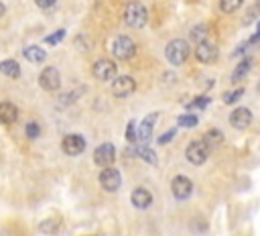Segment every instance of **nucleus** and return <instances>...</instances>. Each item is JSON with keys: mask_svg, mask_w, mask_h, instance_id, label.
I'll return each mask as SVG.
<instances>
[{"mask_svg": "<svg viewBox=\"0 0 260 236\" xmlns=\"http://www.w3.org/2000/svg\"><path fill=\"white\" fill-rule=\"evenodd\" d=\"M210 151H212V146L206 138H198V140H191L187 144V149H185V157L191 165H204L210 157Z\"/></svg>", "mask_w": 260, "mask_h": 236, "instance_id": "f257e3e1", "label": "nucleus"}, {"mask_svg": "<svg viewBox=\"0 0 260 236\" xmlns=\"http://www.w3.org/2000/svg\"><path fill=\"white\" fill-rule=\"evenodd\" d=\"M191 49H189V43L183 41V39H175L171 41L167 47H165V57H167V62L171 66H181L187 62V57H189Z\"/></svg>", "mask_w": 260, "mask_h": 236, "instance_id": "f03ea898", "label": "nucleus"}, {"mask_svg": "<svg viewBox=\"0 0 260 236\" xmlns=\"http://www.w3.org/2000/svg\"><path fill=\"white\" fill-rule=\"evenodd\" d=\"M146 18H148V12L144 8V4L140 2H130L126 4L124 8V22L128 26H134V28H142L146 24Z\"/></svg>", "mask_w": 260, "mask_h": 236, "instance_id": "7ed1b4c3", "label": "nucleus"}, {"mask_svg": "<svg viewBox=\"0 0 260 236\" xmlns=\"http://www.w3.org/2000/svg\"><path fill=\"white\" fill-rule=\"evenodd\" d=\"M110 51H112L114 57H118V59H130V57L136 53V45H134V41L130 39V37L120 35V37H116V39L110 43Z\"/></svg>", "mask_w": 260, "mask_h": 236, "instance_id": "20e7f679", "label": "nucleus"}, {"mask_svg": "<svg viewBox=\"0 0 260 236\" xmlns=\"http://www.w3.org/2000/svg\"><path fill=\"white\" fill-rule=\"evenodd\" d=\"M171 192H173L175 200L185 202V200H189V196L193 194V184H191L189 177L177 175V177H173V182H171Z\"/></svg>", "mask_w": 260, "mask_h": 236, "instance_id": "39448f33", "label": "nucleus"}, {"mask_svg": "<svg viewBox=\"0 0 260 236\" xmlns=\"http://www.w3.org/2000/svg\"><path fill=\"white\" fill-rule=\"evenodd\" d=\"M61 149L65 151V155H72V157L82 155L86 151V138L82 134H76V132L68 134V136H63V140H61Z\"/></svg>", "mask_w": 260, "mask_h": 236, "instance_id": "423d86ee", "label": "nucleus"}, {"mask_svg": "<svg viewBox=\"0 0 260 236\" xmlns=\"http://www.w3.org/2000/svg\"><path fill=\"white\" fill-rule=\"evenodd\" d=\"M114 159H116V146L112 142L100 144L94 153V163L100 165V167H110L114 163Z\"/></svg>", "mask_w": 260, "mask_h": 236, "instance_id": "0eeeda50", "label": "nucleus"}, {"mask_svg": "<svg viewBox=\"0 0 260 236\" xmlns=\"http://www.w3.org/2000/svg\"><path fill=\"white\" fill-rule=\"evenodd\" d=\"M92 70H94L96 80H100V82H110V80H114V78H116V72H118L116 64L110 62V59H100V62H96Z\"/></svg>", "mask_w": 260, "mask_h": 236, "instance_id": "6e6552de", "label": "nucleus"}, {"mask_svg": "<svg viewBox=\"0 0 260 236\" xmlns=\"http://www.w3.org/2000/svg\"><path fill=\"white\" fill-rule=\"evenodd\" d=\"M39 84H41L43 90H47V92L59 90V88H61V76H59L57 68H45L41 72V76H39Z\"/></svg>", "mask_w": 260, "mask_h": 236, "instance_id": "1a4fd4ad", "label": "nucleus"}, {"mask_svg": "<svg viewBox=\"0 0 260 236\" xmlns=\"http://www.w3.org/2000/svg\"><path fill=\"white\" fill-rule=\"evenodd\" d=\"M136 90V82L130 78V76H122V78H116L114 80V86H112V92L116 98H128Z\"/></svg>", "mask_w": 260, "mask_h": 236, "instance_id": "9d476101", "label": "nucleus"}, {"mask_svg": "<svg viewBox=\"0 0 260 236\" xmlns=\"http://www.w3.org/2000/svg\"><path fill=\"white\" fill-rule=\"evenodd\" d=\"M230 124L236 128V130H246L250 124H252V112L244 106L236 108L232 114H230Z\"/></svg>", "mask_w": 260, "mask_h": 236, "instance_id": "9b49d317", "label": "nucleus"}, {"mask_svg": "<svg viewBox=\"0 0 260 236\" xmlns=\"http://www.w3.org/2000/svg\"><path fill=\"white\" fill-rule=\"evenodd\" d=\"M100 184H102V188H104L106 192H116V190L120 188V184H122V175H120L118 169L106 167V169L102 171V175H100Z\"/></svg>", "mask_w": 260, "mask_h": 236, "instance_id": "f8f14e48", "label": "nucleus"}, {"mask_svg": "<svg viewBox=\"0 0 260 236\" xmlns=\"http://www.w3.org/2000/svg\"><path fill=\"white\" fill-rule=\"evenodd\" d=\"M195 57H198L202 64H214L218 59V47L210 41H204L195 47Z\"/></svg>", "mask_w": 260, "mask_h": 236, "instance_id": "ddd939ff", "label": "nucleus"}, {"mask_svg": "<svg viewBox=\"0 0 260 236\" xmlns=\"http://www.w3.org/2000/svg\"><path fill=\"white\" fill-rule=\"evenodd\" d=\"M150 204H152V194L146 188H136L132 192V206L134 208L146 210V208H150Z\"/></svg>", "mask_w": 260, "mask_h": 236, "instance_id": "4468645a", "label": "nucleus"}, {"mask_svg": "<svg viewBox=\"0 0 260 236\" xmlns=\"http://www.w3.org/2000/svg\"><path fill=\"white\" fill-rule=\"evenodd\" d=\"M156 112H152V114H148L144 120L140 122V126H138V140H142V142H148L150 140V136H152V128H154V122H156Z\"/></svg>", "mask_w": 260, "mask_h": 236, "instance_id": "2eb2a0df", "label": "nucleus"}, {"mask_svg": "<svg viewBox=\"0 0 260 236\" xmlns=\"http://www.w3.org/2000/svg\"><path fill=\"white\" fill-rule=\"evenodd\" d=\"M18 118V110H16V106L14 104H10V102H2L0 104V122L2 124H10V122H14Z\"/></svg>", "mask_w": 260, "mask_h": 236, "instance_id": "dca6fc26", "label": "nucleus"}, {"mask_svg": "<svg viewBox=\"0 0 260 236\" xmlns=\"http://www.w3.org/2000/svg\"><path fill=\"white\" fill-rule=\"evenodd\" d=\"M22 55H24L26 62H30V64H41V62H45V57H47L45 49H41V47H37V45H28V47H24Z\"/></svg>", "mask_w": 260, "mask_h": 236, "instance_id": "f3484780", "label": "nucleus"}, {"mask_svg": "<svg viewBox=\"0 0 260 236\" xmlns=\"http://www.w3.org/2000/svg\"><path fill=\"white\" fill-rule=\"evenodd\" d=\"M0 74L6 76V78H18L20 66L14 62V59H4V62H0Z\"/></svg>", "mask_w": 260, "mask_h": 236, "instance_id": "a211bd4d", "label": "nucleus"}, {"mask_svg": "<svg viewBox=\"0 0 260 236\" xmlns=\"http://www.w3.org/2000/svg\"><path fill=\"white\" fill-rule=\"evenodd\" d=\"M250 68H252V59L250 57H246V59H242V62L236 66V70H234V74H232V84H238V82H242L244 80V76L250 72Z\"/></svg>", "mask_w": 260, "mask_h": 236, "instance_id": "6ab92c4d", "label": "nucleus"}, {"mask_svg": "<svg viewBox=\"0 0 260 236\" xmlns=\"http://www.w3.org/2000/svg\"><path fill=\"white\" fill-rule=\"evenodd\" d=\"M208 33H210V28H208V24H198V26H193L191 28V33H189V37H191V41H195V43H204V41H208Z\"/></svg>", "mask_w": 260, "mask_h": 236, "instance_id": "aec40b11", "label": "nucleus"}, {"mask_svg": "<svg viewBox=\"0 0 260 236\" xmlns=\"http://www.w3.org/2000/svg\"><path fill=\"white\" fill-rule=\"evenodd\" d=\"M242 4H244V0H220V10L226 12V14H232V12H236Z\"/></svg>", "mask_w": 260, "mask_h": 236, "instance_id": "412c9836", "label": "nucleus"}, {"mask_svg": "<svg viewBox=\"0 0 260 236\" xmlns=\"http://www.w3.org/2000/svg\"><path fill=\"white\" fill-rule=\"evenodd\" d=\"M136 155H138L142 161H146L148 165H156V163H158L156 153H154L152 149H148V146H140V149H136Z\"/></svg>", "mask_w": 260, "mask_h": 236, "instance_id": "4be33fe9", "label": "nucleus"}, {"mask_svg": "<svg viewBox=\"0 0 260 236\" xmlns=\"http://www.w3.org/2000/svg\"><path fill=\"white\" fill-rule=\"evenodd\" d=\"M179 126H183V128H193V126H198V122H200V118L195 116V114H183V116H179Z\"/></svg>", "mask_w": 260, "mask_h": 236, "instance_id": "5701e85b", "label": "nucleus"}, {"mask_svg": "<svg viewBox=\"0 0 260 236\" xmlns=\"http://www.w3.org/2000/svg\"><path fill=\"white\" fill-rule=\"evenodd\" d=\"M204 138L210 142V146H216V144H220V142L224 140V134H222V130L212 128V130H208V132H206V136H204Z\"/></svg>", "mask_w": 260, "mask_h": 236, "instance_id": "b1692460", "label": "nucleus"}, {"mask_svg": "<svg viewBox=\"0 0 260 236\" xmlns=\"http://www.w3.org/2000/svg\"><path fill=\"white\" fill-rule=\"evenodd\" d=\"M242 94H244V90L242 88H238V90H232V92H226L224 94V104H236L240 98H242Z\"/></svg>", "mask_w": 260, "mask_h": 236, "instance_id": "393cba45", "label": "nucleus"}, {"mask_svg": "<svg viewBox=\"0 0 260 236\" xmlns=\"http://www.w3.org/2000/svg\"><path fill=\"white\" fill-rule=\"evenodd\" d=\"M80 94H84V88H76V90L74 92H68V94H63L61 98H59V102L61 104H72Z\"/></svg>", "mask_w": 260, "mask_h": 236, "instance_id": "a878e982", "label": "nucleus"}, {"mask_svg": "<svg viewBox=\"0 0 260 236\" xmlns=\"http://www.w3.org/2000/svg\"><path fill=\"white\" fill-rule=\"evenodd\" d=\"M39 228H41L43 234H53V232H57V228H59V220H45Z\"/></svg>", "mask_w": 260, "mask_h": 236, "instance_id": "bb28decb", "label": "nucleus"}, {"mask_svg": "<svg viewBox=\"0 0 260 236\" xmlns=\"http://www.w3.org/2000/svg\"><path fill=\"white\" fill-rule=\"evenodd\" d=\"M24 132H26L28 138H39L41 136V126L37 122H28L26 128H24Z\"/></svg>", "mask_w": 260, "mask_h": 236, "instance_id": "cd10ccee", "label": "nucleus"}, {"mask_svg": "<svg viewBox=\"0 0 260 236\" xmlns=\"http://www.w3.org/2000/svg\"><path fill=\"white\" fill-rule=\"evenodd\" d=\"M126 140L128 142H136L138 140V132H136V124L134 122H128V126H126Z\"/></svg>", "mask_w": 260, "mask_h": 236, "instance_id": "c85d7f7f", "label": "nucleus"}, {"mask_svg": "<svg viewBox=\"0 0 260 236\" xmlns=\"http://www.w3.org/2000/svg\"><path fill=\"white\" fill-rule=\"evenodd\" d=\"M212 100H210V96H198L195 98L187 108H208V104H210Z\"/></svg>", "mask_w": 260, "mask_h": 236, "instance_id": "c756f323", "label": "nucleus"}, {"mask_svg": "<svg viewBox=\"0 0 260 236\" xmlns=\"http://www.w3.org/2000/svg\"><path fill=\"white\" fill-rule=\"evenodd\" d=\"M63 37H65V31L61 28V31H55V33L47 35V37H45V43H47V45H57V43H59Z\"/></svg>", "mask_w": 260, "mask_h": 236, "instance_id": "7c9ffc66", "label": "nucleus"}, {"mask_svg": "<svg viewBox=\"0 0 260 236\" xmlns=\"http://www.w3.org/2000/svg\"><path fill=\"white\" fill-rule=\"evenodd\" d=\"M191 228H193V232L204 234V232L208 230V224H206V220H202V218H195V220L191 222Z\"/></svg>", "mask_w": 260, "mask_h": 236, "instance_id": "2f4dec72", "label": "nucleus"}, {"mask_svg": "<svg viewBox=\"0 0 260 236\" xmlns=\"http://www.w3.org/2000/svg\"><path fill=\"white\" fill-rule=\"evenodd\" d=\"M173 136H175V130H167L165 134H162V136L158 138V144H167L169 140H173Z\"/></svg>", "mask_w": 260, "mask_h": 236, "instance_id": "473e14b6", "label": "nucleus"}, {"mask_svg": "<svg viewBox=\"0 0 260 236\" xmlns=\"http://www.w3.org/2000/svg\"><path fill=\"white\" fill-rule=\"evenodd\" d=\"M35 2H37L39 8H51V6L57 2V0H35Z\"/></svg>", "mask_w": 260, "mask_h": 236, "instance_id": "72a5a7b5", "label": "nucleus"}, {"mask_svg": "<svg viewBox=\"0 0 260 236\" xmlns=\"http://www.w3.org/2000/svg\"><path fill=\"white\" fill-rule=\"evenodd\" d=\"M4 12H6V6H4L2 2H0V16H4Z\"/></svg>", "mask_w": 260, "mask_h": 236, "instance_id": "f704fd0d", "label": "nucleus"}, {"mask_svg": "<svg viewBox=\"0 0 260 236\" xmlns=\"http://www.w3.org/2000/svg\"><path fill=\"white\" fill-rule=\"evenodd\" d=\"M256 90H258V94H260V80H258V86H256Z\"/></svg>", "mask_w": 260, "mask_h": 236, "instance_id": "c9c22d12", "label": "nucleus"}, {"mask_svg": "<svg viewBox=\"0 0 260 236\" xmlns=\"http://www.w3.org/2000/svg\"><path fill=\"white\" fill-rule=\"evenodd\" d=\"M256 8H260V0H258V2H256Z\"/></svg>", "mask_w": 260, "mask_h": 236, "instance_id": "e433bc0d", "label": "nucleus"}]
</instances>
